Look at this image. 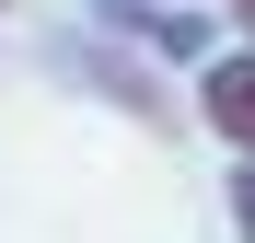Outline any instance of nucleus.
<instances>
[{
  "mask_svg": "<svg viewBox=\"0 0 255 243\" xmlns=\"http://www.w3.org/2000/svg\"><path fill=\"white\" fill-rule=\"evenodd\" d=\"M209 116H221V139L255 151V58H221V70H209Z\"/></svg>",
  "mask_w": 255,
  "mask_h": 243,
  "instance_id": "nucleus-1",
  "label": "nucleus"
},
{
  "mask_svg": "<svg viewBox=\"0 0 255 243\" xmlns=\"http://www.w3.org/2000/svg\"><path fill=\"white\" fill-rule=\"evenodd\" d=\"M232 209H244V243H255V174H244V197H232Z\"/></svg>",
  "mask_w": 255,
  "mask_h": 243,
  "instance_id": "nucleus-2",
  "label": "nucleus"
},
{
  "mask_svg": "<svg viewBox=\"0 0 255 243\" xmlns=\"http://www.w3.org/2000/svg\"><path fill=\"white\" fill-rule=\"evenodd\" d=\"M232 12H244V35H255V0H232Z\"/></svg>",
  "mask_w": 255,
  "mask_h": 243,
  "instance_id": "nucleus-3",
  "label": "nucleus"
}]
</instances>
